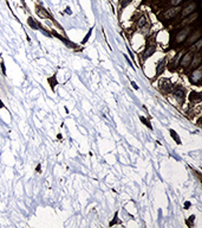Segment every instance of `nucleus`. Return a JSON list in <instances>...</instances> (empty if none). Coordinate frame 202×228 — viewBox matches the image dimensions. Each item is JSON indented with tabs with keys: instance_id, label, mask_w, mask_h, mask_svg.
<instances>
[{
	"instance_id": "25",
	"label": "nucleus",
	"mask_w": 202,
	"mask_h": 228,
	"mask_svg": "<svg viewBox=\"0 0 202 228\" xmlns=\"http://www.w3.org/2000/svg\"><path fill=\"white\" fill-rule=\"evenodd\" d=\"M189 206H190V203H189V202H187V203H186V208H188Z\"/></svg>"
},
{
	"instance_id": "10",
	"label": "nucleus",
	"mask_w": 202,
	"mask_h": 228,
	"mask_svg": "<svg viewBox=\"0 0 202 228\" xmlns=\"http://www.w3.org/2000/svg\"><path fill=\"white\" fill-rule=\"evenodd\" d=\"M197 18V13H194V14H191V15H189L188 18H186V19H183L182 20V25H186V24H189V23H191V22H194L195 19Z\"/></svg>"
},
{
	"instance_id": "4",
	"label": "nucleus",
	"mask_w": 202,
	"mask_h": 228,
	"mask_svg": "<svg viewBox=\"0 0 202 228\" xmlns=\"http://www.w3.org/2000/svg\"><path fill=\"white\" fill-rule=\"evenodd\" d=\"M191 59H193V51H190V52H187V54H186L184 56L182 57V59H181L180 64H181L182 67H187V65H189V64H190Z\"/></svg>"
},
{
	"instance_id": "17",
	"label": "nucleus",
	"mask_w": 202,
	"mask_h": 228,
	"mask_svg": "<svg viewBox=\"0 0 202 228\" xmlns=\"http://www.w3.org/2000/svg\"><path fill=\"white\" fill-rule=\"evenodd\" d=\"M139 119H141V121H142V122H144V125H147V126H148V127L150 128V129L152 128V127H151V125H150V122H149V121H148V120H147V119H144L143 116H141Z\"/></svg>"
},
{
	"instance_id": "8",
	"label": "nucleus",
	"mask_w": 202,
	"mask_h": 228,
	"mask_svg": "<svg viewBox=\"0 0 202 228\" xmlns=\"http://www.w3.org/2000/svg\"><path fill=\"white\" fill-rule=\"evenodd\" d=\"M164 65H165V59L163 58V59H161V61L159 62V64H157V67H156V76H159L160 74H162V72L164 71Z\"/></svg>"
},
{
	"instance_id": "9",
	"label": "nucleus",
	"mask_w": 202,
	"mask_h": 228,
	"mask_svg": "<svg viewBox=\"0 0 202 228\" xmlns=\"http://www.w3.org/2000/svg\"><path fill=\"white\" fill-rule=\"evenodd\" d=\"M200 37H201V32H200V31H196V32H195V33H194V35H193V36L188 39V43L189 44H191V43L197 42Z\"/></svg>"
},
{
	"instance_id": "20",
	"label": "nucleus",
	"mask_w": 202,
	"mask_h": 228,
	"mask_svg": "<svg viewBox=\"0 0 202 228\" xmlns=\"http://www.w3.org/2000/svg\"><path fill=\"white\" fill-rule=\"evenodd\" d=\"M117 219H118V217H117V214H116V215H115V220H114V221L110 223V226H114L116 222H118V220H117Z\"/></svg>"
},
{
	"instance_id": "19",
	"label": "nucleus",
	"mask_w": 202,
	"mask_h": 228,
	"mask_svg": "<svg viewBox=\"0 0 202 228\" xmlns=\"http://www.w3.org/2000/svg\"><path fill=\"white\" fill-rule=\"evenodd\" d=\"M90 35H91V30H90V31H89V33H88V35L85 36V38H84L83 43H86V41H88V39H89V37H90Z\"/></svg>"
},
{
	"instance_id": "7",
	"label": "nucleus",
	"mask_w": 202,
	"mask_h": 228,
	"mask_svg": "<svg viewBox=\"0 0 202 228\" xmlns=\"http://www.w3.org/2000/svg\"><path fill=\"white\" fill-rule=\"evenodd\" d=\"M155 51H156V46H154V45H151V46H148V48L146 49L144 54H143V58H144V59L149 58V57L151 56L152 54H155Z\"/></svg>"
},
{
	"instance_id": "24",
	"label": "nucleus",
	"mask_w": 202,
	"mask_h": 228,
	"mask_svg": "<svg viewBox=\"0 0 202 228\" xmlns=\"http://www.w3.org/2000/svg\"><path fill=\"white\" fill-rule=\"evenodd\" d=\"M37 171H38V172H40V164L37 166Z\"/></svg>"
},
{
	"instance_id": "21",
	"label": "nucleus",
	"mask_w": 202,
	"mask_h": 228,
	"mask_svg": "<svg viewBox=\"0 0 202 228\" xmlns=\"http://www.w3.org/2000/svg\"><path fill=\"white\" fill-rule=\"evenodd\" d=\"M1 70H2L4 75H5V64H4V62H1Z\"/></svg>"
},
{
	"instance_id": "12",
	"label": "nucleus",
	"mask_w": 202,
	"mask_h": 228,
	"mask_svg": "<svg viewBox=\"0 0 202 228\" xmlns=\"http://www.w3.org/2000/svg\"><path fill=\"white\" fill-rule=\"evenodd\" d=\"M27 23H28V25L33 29V30H38V23H36L32 17H30V18L27 19Z\"/></svg>"
},
{
	"instance_id": "2",
	"label": "nucleus",
	"mask_w": 202,
	"mask_h": 228,
	"mask_svg": "<svg viewBox=\"0 0 202 228\" xmlns=\"http://www.w3.org/2000/svg\"><path fill=\"white\" fill-rule=\"evenodd\" d=\"M188 33H189V28H186V29H183V30H181V31L177 33V36H176V42L182 43L187 38V35H188Z\"/></svg>"
},
{
	"instance_id": "18",
	"label": "nucleus",
	"mask_w": 202,
	"mask_h": 228,
	"mask_svg": "<svg viewBox=\"0 0 202 228\" xmlns=\"http://www.w3.org/2000/svg\"><path fill=\"white\" fill-rule=\"evenodd\" d=\"M183 0H172L170 1V4L173 5V6H176V5H178V4H181Z\"/></svg>"
},
{
	"instance_id": "13",
	"label": "nucleus",
	"mask_w": 202,
	"mask_h": 228,
	"mask_svg": "<svg viewBox=\"0 0 202 228\" xmlns=\"http://www.w3.org/2000/svg\"><path fill=\"white\" fill-rule=\"evenodd\" d=\"M49 83L51 85V88H52V90H54V87L57 86V79H56V76H52V77H50L49 80Z\"/></svg>"
},
{
	"instance_id": "6",
	"label": "nucleus",
	"mask_w": 202,
	"mask_h": 228,
	"mask_svg": "<svg viewBox=\"0 0 202 228\" xmlns=\"http://www.w3.org/2000/svg\"><path fill=\"white\" fill-rule=\"evenodd\" d=\"M195 8H196V4H190L189 6H187L186 8L182 10V15H183V17H187L189 14H191L194 12Z\"/></svg>"
},
{
	"instance_id": "11",
	"label": "nucleus",
	"mask_w": 202,
	"mask_h": 228,
	"mask_svg": "<svg viewBox=\"0 0 202 228\" xmlns=\"http://www.w3.org/2000/svg\"><path fill=\"white\" fill-rule=\"evenodd\" d=\"M194 59H191V65H193V68H196L199 64H200V62H201V56L200 55H196L195 57H193Z\"/></svg>"
},
{
	"instance_id": "3",
	"label": "nucleus",
	"mask_w": 202,
	"mask_h": 228,
	"mask_svg": "<svg viewBox=\"0 0 202 228\" xmlns=\"http://www.w3.org/2000/svg\"><path fill=\"white\" fill-rule=\"evenodd\" d=\"M180 7H173V8H170V10H167L165 12H164V14H163V17L165 18V19H170V18H173V17H175L176 14L180 12Z\"/></svg>"
},
{
	"instance_id": "16",
	"label": "nucleus",
	"mask_w": 202,
	"mask_h": 228,
	"mask_svg": "<svg viewBox=\"0 0 202 228\" xmlns=\"http://www.w3.org/2000/svg\"><path fill=\"white\" fill-rule=\"evenodd\" d=\"M197 100V101H200V99H201V96H200V93H196V92H191V94H190V100Z\"/></svg>"
},
{
	"instance_id": "15",
	"label": "nucleus",
	"mask_w": 202,
	"mask_h": 228,
	"mask_svg": "<svg viewBox=\"0 0 202 228\" xmlns=\"http://www.w3.org/2000/svg\"><path fill=\"white\" fill-rule=\"evenodd\" d=\"M170 136L173 137V139H175L176 142L177 144H181V140H180V138H178V136H177V133H176L174 129H170Z\"/></svg>"
},
{
	"instance_id": "23",
	"label": "nucleus",
	"mask_w": 202,
	"mask_h": 228,
	"mask_svg": "<svg viewBox=\"0 0 202 228\" xmlns=\"http://www.w3.org/2000/svg\"><path fill=\"white\" fill-rule=\"evenodd\" d=\"M66 13L71 14V10H70V7H66Z\"/></svg>"
},
{
	"instance_id": "1",
	"label": "nucleus",
	"mask_w": 202,
	"mask_h": 228,
	"mask_svg": "<svg viewBox=\"0 0 202 228\" xmlns=\"http://www.w3.org/2000/svg\"><path fill=\"white\" fill-rule=\"evenodd\" d=\"M189 79H190V82H191V83H194V85L200 83V81L202 80V71H201V69H196V70L193 71V72L190 74Z\"/></svg>"
},
{
	"instance_id": "14",
	"label": "nucleus",
	"mask_w": 202,
	"mask_h": 228,
	"mask_svg": "<svg viewBox=\"0 0 202 228\" xmlns=\"http://www.w3.org/2000/svg\"><path fill=\"white\" fill-rule=\"evenodd\" d=\"M201 45H202V41L201 39H199V41L196 42V44L191 48V51H199V50L201 49Z\"/></svg>"
},
{
	"instance_id": "5",
	"label": "nucleus",
	"mask_w": 202,
	"mask_h": 228,
	"mask_svg": "<svg viewBox=\"0 0 202 228\" xmlns=\"http://www.w3.org/2000/svg\"><path fill=\"white\" fill-rule=\"evenodd\" d=\"M174 95H175V98L180 102H182L183 100H184V88H181V87H178V88H175L174 89Z\"/></svg>"
},
{
	"instance_id": "22",
	"label": "nucleus",
	"mask_w": 202,
	"mask_h": 228,
	"mask_svg": "<svg viewBox=\"0 0 202 228\" xmlns=\"http://www.w3.org/2000/svg\"><path fill=\"white\" fill-rule=\"evenodd\" d=\"M131 86H133V87H134L135 89H138V86L136 85V83H135L134 81H131Z\"/></svg>"
}]
</instances>
